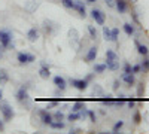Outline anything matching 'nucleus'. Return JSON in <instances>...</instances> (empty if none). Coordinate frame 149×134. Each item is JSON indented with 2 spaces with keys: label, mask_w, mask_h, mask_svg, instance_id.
I'll list each match as a JSON object with an SVG mask.
<instances>
[{
  "label": "nucleus",
  "mask_w": 149,
  "mask_h": 134,
  "mask_svg": "<svg viewBox=\"0 0 149 134\" xmlns=\"http://www.w3.org/2000/svg\"><path fill=\"white\" fill-rule=\"evenodd\" d=\"M15 97H17V101H18V103H21L22 106H26V107H29V106H30L29 87H21V88H19L18 91H17Z\"/></svg>",
  "instance_id": "1"
},
{
  "label": "nucleus",
  "mask_w": 149,
  "mask_h": 134,
  "mask_svg": "<svg viewBox=\"0 0 149 134\" xmlns=\"http://www.w3.org/2000/svg\"><path fill=\"white\" fill-rule=\"evenodd\" d=\"M0 113H2V116H3V119L6 121V122H8V121H12V118L15 116L14 109H12L10 104L6 103V101L0 103Z\"/></svg>",
  "instance_id": "2"
},
{
  "label": "nucleus",
  "mask_w": 149,
  "mask_h": 134,
  "mask_svg": "<svg viewBox=\"0 0 149 134\" xmlns=\"http://www.w3.org/2000/svg\"><path fill=\"white\" fill-rule=\"evenodd\" d=\"M42 28L46 34H55V31L58 30V24L51 21V19H45L42 22Z\"/></svg>",
  "instance_id": "3"
},
{
  "label": "nucleus",
  "mask_w": 149,
  "mask_h": 134,
  "mask_svg": "<svg viewBox=\"0 0 149 134\" xmlns=\"http://www.w3.org/2000/svg\"><path fill=\"white\" fill-rule=\"evenodd\" d=\"M12 43V33L9 30H0V45L3 48H9Z\"/></svg>",
  "instance_id": "4"
},
{
  "label": "nucleus",
  "mask_w": 149,
  "mask_h": 134,
  "mask_svg": "<svg viewBox=\"0 0 149 134\" xmlns=\"http://www.w3.org/2000/svg\"><path fill=\"white\" fill-rule=\"evenodd\" d=\"M91 18L98 24V26H103L104 21H106V14L100 9H93L91 10Z\"/></svg>",
  "instance_id": "5"
},
{
  "label": "nucleus",
  "mask_w": 149,
  "mask_h": 134,
  "mask_svg": "<svg viewBox=\"0 0 149 134\" xmlns=\"http://www.w3.org/2000/svg\"><path fill=\"white\" fill-rule=\"evenodd\" d=\"M17 60H18V63H19V64H30V63L36 61L34 55L27 54V52H19V54L17 55Z\"/></svg>",
  "instance_id": "6"
},
{
  "label": "nucleus",
  "mask_w": 149,
  "mask_h": 134,
  "mask_svg": "<svg viewBox=\"0 0 149 134\" xmlns=\"http://www.w3.org/2000/svg\"><path fill=\"white\" fill-rule=\"evenodd\" d=\"M69 39H70V43H72V46L73 48H79V31L76 30V28H70L69 30Z\"/></svg>",
  "instance_id": "7"
},
{
  "label": "nucleus",
  "mask_w": 149,
  "mask_h": 134,
  "mask_svg": "<svg viewBox=\"0 0 149 134\" xmlns=\"http://www.w3.org/2000/svg\"><path fill=\"white\" fill-rule=\"evenodd\" d=\"M70 83H72V87H74L79 91H85L88 88V81L86 79H70Z\"/></svg>",
  "instance_id": "8"
},
{
  "label": "nucleus",
  "mask_w": 149,
  "mask_h": 134,
  "mask_svg": "<svg viewBox=\"0 0 149 134\" xmlns=\"http://www.w3.org/2000/svg\"><path fill=\"white\" fill-rule=\"evenodd\" d=\"M37 113H39V116H40V121H42V124H43V125H49V124H51L52 121H54L52 115L49 113L48 110H45V109H40V110L37 112Z\"/></svg>",
  "instance_id": "9"
},
{
  "label": "nucleus",
  "mask_w": 149,
  "mask_h": 134,
  "mask_svg": "<svg viewBox=\"0 0 149 134\" xmlns=\"http://www.w3.org/2000/svg\"><path fill=\"white\" fill-rule=\"evenodd\" d=\"M39 76H40L42 79H49V76H51V72H49V66H48L45 61H40Z\"/></svg>",
  "instance_id": "10"
},
{
  "label": "nucleus",
  "mask_w": 149,
  "mask_h": 134,
  "mask_svg": "<svg viewBox=\"0 0 149 134\" xmlns=\"http://www.w3.org/2000/svg\"><path fill=\"white\" fill-rule=\"evenodd\" d=\"M121 79L127 83L128 88L134 87V83H136V78H134L133 73H122V75H121Z\"/></svg>",
  "instance_id": "11"
},
{
  "label": "nucleus",
  "mask_w": 149,
  "mask_h": 134,
  "mask_svg": "<svg viewBox=\"0 0 149 134\" xmlns=\"http://www.w3.org/2000/svg\"><path fill=\"white\" fill-rule=\"evenodd\" d=\"M39 5H40L39 0H27L26 6H24V8H26V10L29 12V14H33V12L39 8Z\"/></svg>",
  "instance_id": "12"
},
{
  "label": "nucleus",
  "mask_w": 149,
  "mask_h": 134,
  "mask_svg": "<svg viewBox=\"0 0 149 134\" xmlns=\"http://www.w3.org/2000/svg\"><path fill=\"white\" fill-rule=\"evenodd\" d=\"M115 8L119 14H125L128 9V2L127 0H115Z\"/></svg>",
  "instance_id": "13"
},
{
  "label": "nucleus",
  "mask_w": 149,
  "mask_h": 134,
  "mask_svg": "<svg viewBox=\"0 0 149 134\" xmlns=\"http://www.w3.org/2000/svg\"><path fill=\"white\" fill-rule=\"evenodd\" d=\"M97 54H98L97 46H91L90 49H88V52H86V55H85V61H86V63L94 61V60L97 58Z\"/></svg>",
  "instance_id": "14"
},
{
  "label": "nucleus",
  "mask_w": 149,
  "mask_h": 134,
  "mask_svg": "<svg viewBox=\"0 0 149 134\" xmlns=\"http://www.w3.org/2000/svg\"><path fill=\"white\" fill-rule=\"evenodd\" d=\"M54 85L60 90V91H64L66 90V87H67V82H66V79L64 78H61V76H55L54 78Z\"/></svg>",
  "instance_id": "15"
},
{
  "label": "nucleus",
  "mask_w": 149,
  "mask_h": 134,
  "mask_svg": "<svg viewBox=\"0 0 149 134\" xmlns=\"http://www.w3.org/2000/svg\"><path fill=\"white\" fill-rule=\"evenodd\" d=\"M134 45H136V48H137V52L140 54V55H143V57H146L148 54H149V49H148V46L146 45H142L137 39H134Z\"/></svg>",
  "instance_id": "16"
},
{
  "label": "nucleus",
  "mask_w": 149,
  "mask_h": 134,
  "mask_svg": "<svg viewBox=\"0 0 149 134\" xmlns=\"http://www.w3.org/2000/svg\"><path fill=\"white\" fill-rule=\"evenodd\" d=\"M27 39H29V42H36L37 39H39V30H37L36 27L30 28L27 31Z\"/></svg>",
  "instance_id": "17"
},
{
  "label": "nucleus",
  "mask_w": 149,
  "mask_h": 134,
  "mask_svg": "<svg viewBox=\"0 0 149 134\" xmlns=\"http://www.w3.org/2000/svg\"><path fill=\"white\" fill-rule=\"evenodd\" d=\"M73 9H74V10H78L81 17H84V18L86 17V9H85V5H84V3L81 2V0H78V2H76V3H74V6H73Z\"/></svg>",
  "instance_id": "18"
},
{
  "label": "nucleus",
  "mask_w": 149,
  "mask_h": 134,
  "mask_svg": "<svg viewBox=\"0 0 149 134\" xmlns=\"http://www.w3.org/2000/svg\"><path fill=\"white\" fill-rule=\"evenodd\" d=\"M9 82V75L5 69H0V85H6Z\"/></svg>",
  "instance_id": "19"
},
{
  "label": "nucleus",
  "mask_w": 149,
  "mask_h": 134,
  "mask_svg": "<svg viewBox=\"0 0 149 134\" xmlns=\"http://www.w3.org/2000/svg\"><path fill=\"white\" fill-rule=\"evenodd\" d=\"M93 94L97 95V97H103V95H104V91H103V88H102L98 83H94V85H93Z\"/></svg>",
  "instance_id": "20"
},
{
  "label": "nucleus",
  "mask_w": 149,
  "mask_h": 134,
  "mask_svg": "<svg viewBox=\"0 0 149 134\" xmlns=\"http://www.w3.org/2000/svg\"><path fill=\"white\" fill-rule=\"evenodd\" d=\"M106 66H107V69H109V70L115 72V70H118V69H119V61H118V60H112V61H106Z\"/></svg>",
  "instance_id": "21"
},
{
  "label": "nucleus",
  "mask_w": 149,
  "mask_h": 134,
  "mask_svg": "<svg viewBox=\"0 0 149 134\" xmlns=\"http://www.w3.org/2000/svg\"><path fill=\"white\" fill-rule=\"evenodd\" d=\"M49 127H51V128H54V130H63L66 125H64V122H63V121H52V122L49 124Z\"/></svg>",
  "instance_id": "22"
},
{
  "label": "nucleus",
  "mask_w": 149,
  "mask_h": 134,
  "mask_svg": "<svg viewBox=\"0 0 149 134\" xmlns=\"http://www.w3.org/2000/svg\"><path fill=\"white\" fill-rule=\"evenodd\" d=\"M84 109H86L85 104L82 101H76L73 104V107H72V112H81V110H84Z\"/></svg>",
  "instance_id": "23"
},
{
  "label": "nucleus",
  "mask_w": 149,
  "mask_h": 134,
  "mask_svg": "<svg viewBox=\"0 0 149 134\" xmlns=\"http://www.w3.org/2000/svg\"><path fill=\"white\" fill-rule=\"evenodd\" d=\"M124 31H125L128 36H133V34H134V27H133V24H130V22H125V24H124Z\"/></svg>",
  "instance_id": "24"
},
{
  "label": "nucleus",
  "mask_w": 149,
  "mask_h": 134,
  "mask_svg": "<svg viewBox=\"0 0 149 134\" xmlns=\"http://www.w3.org/2000/svg\"><path fill=\"white\" fill-rule=\"evenodd\" d=\"M112 60H118V55L112 49H107L106 51V61H112Z\"/></svg>",
  "instance_id": "25"
},
{
  "label": "nucleus",
  "mask_w": 149,
  "mask_h": 134,
  "mask_svg": "<svg viewBox=\"0 0 149 134\" xmlns=\"http://www.w3.org/2000/svg\"><path fill=\"white\" fill-rule=\"evenodd\" d=\"M142 72L143 73H146V72H149V58H148V55L146 57H143V61H142Z\"/></svg>",
  "instance_id": "26"
},
{
  "label": "nucleus",
  "mask_w": 149,
  "mask_h": 134,
  "mask_svg": "<svg viewBox=\"0 0 149 134\" xmlns=\"http://www.w3.org/2000/svg\"><path fill=\"white\" fill-rule=\"evenodd\" d=\"M118 36H119V30L118 28H112L110 30V40L112 42H118Z\"/></svg>",
  "instance_id": "27"
},
{
  "label": "nucleus",
  "mask_w": 149,
  "mask_h": 134,
  "mask_svg": "<svg viewBox=\"0 0 149 134\" xmlns=\"http://www.w3.org/2000/svg\"><path fill=\"white\" fill-rule=\"evenodd\" d=\"M67 119L70 121V122H74V121L81 119V113H79V112H73V113H70V115L67 116Z\"/></svg>",
  "instance_id": "28"
},
{
  "label": "nucleus",
  "mask_w": 149,
  "mask_h": 134,
  "mask_svg": "<svg viewBox=\"0 0 149 134\" xmlns=\"http://www.w3.org/2000/svg\"><path fill=\"white\" fill-rule=\"evenodd\" d=\"M102 101H103L104 104H113L115 99H113L112 95H103V97H102Z\"/></svg>",
  "instance_id": "29"
},
{
  "label": "nucleus",
  "mask_w": 149,
  "mask_h": 134,
  "mask_svg": "<svg viewBox=\"0 0 149 134\" xmlns=\"http://www.w3.org/2000/svg\"><path fill=\"white\" fill-rule=\"evenodd\" d=\"M61 5H63L66 9H73L74 2H73V0H61Z\"/></svg>",
  "instance_id": "30"
},
{
  "label": "nucleus",
  "mask_w": 149,
  "mask_h": 134,
  "mask_svg": "<svg viewBox=\"0 0 149 134\" xmlns=\"http://www.w3.org/2000/svg\"><path fill=\"white\" fill-rule=\"evenodd\" d=\"M106 69H107L106 64H95V66H94V72H95V73H103Z\"/></svg>",
  "instance_id": "31"
},
{
  "label": "nucleus",
  "mask_w": 149,
  "mask_h": 134,
  "mask_svg": "<svg viewBox=\"0 0 149 134\" xmlns=\"http://www.w3.org/2000/svg\"><path fill=\"white\" fill-rule=\"evenodd\" d=\"M122 127H124V121H118V122L113 125V128H112V133H118V131H121Z\"/></svg>",
  "instance_id": "32"
},
{
  "label": "nucleus",
  "mask_w": 149,
  "mask_h": 134,
  "mask_svg": "<svg viewBox=\"0 0 149 134\" xmlns=\"http://www.w3.org/2000/svg\"><path fill=\"white\" fill-rule=\"evenodd\" d=\"M52 118H54V121H63V119H64V113L60 112V110H57V112L52 115Z\"/></svg>",
  "instance_id": "33"
},
{
  "label": "nucleus",
  "mask_w": 149,
  "mask_h": 134,
  "mask_svg": "<svg viewBox=\"0 0 149 134\" xmlns=\"http://www.w3.org/2000/svg\"><path fill=\"white\" fill-rule=\"evenodd\" d=\"M140 72H142V66L140 64L131 66V73H133V75H137V73H140Z\"/></svg>",
  "instance_id": "34"
},
{
  "label": "nucleus",
  "mask_w": 149,
  "mask_h": 134,
  "mask_svg": "<svg viewBox=\"0 0 149 134\" xmlns=\"http://www.w3.org/2000/svg\"><path fill=\"white\" fill-rule=\"evenodd\" d=\"M88 31H90L91 39H95V37H97V30L94 28V26H88Z\"/></svg>",
  "instance_id": "35"
},
{
  "label": "nucleus",
  "mask_w": 149,
  "mask_h": 134,
  "mask_svg": "<svg viewBox=\"0 0 149 134\" xmlns=\"http://www.w3.org/2000/svg\"><path fill=\"white\" fill-rule=\"evenodd\" d=\"M143 92H145V85L143 83H139L137 85V95L139 97H143Z\"/></svg>",
  "instance_id": "36"
},
{
  "label": "nucleus",
  "mask_w": 149,
  "mask_h": 134,
  "mask_svg": "<svg viewBox=\"0 0 149 134\" xmlns=\"http://www.w3.org/2000/svg\"><path fill=\"white\" fill-rule=\"evenodd\" d=\"M103 36H104V39H106V40H110V28L103 27Z\"/></svg>",
  "instance_id": "37"
},
{
  "label": "nucleus",
  "mask_w": 149,
  "mask_h": 134,
  "mask_svg": "<svg viewBox=\"0 0 149 134\" xmlns=\"http://www.w3.org/2000/svg\"><path fill=\"white\" fill-rule=\"evenodd\" d=\"M133 121H134V124H140V121H142V116L139 112H136L134 116H133Z\"/></svg>",
  "instance_id": "38"
},
{
  "label": "nucleus",
  "mask_w": 149,
  "mask_h": 134,
  "mask_svg": "<svg viewBox=\"0 0 149 134\" xmlns=\"http://www.w3.org/2000/svg\"><path fill=\"white\" fill-rule=\"evenodd\" d=\"M88 116L91 119V122H95V121H97V116H95V113L93 110H88Z\"/></svg>",
  "instance_id": "39"
},
{
  "label": "nucleus",
  "mask_w": 149,
  "mask_h": 134,
  "mask_svg": "<svg viewBox=\"0 0 149 134\" xmlns=\"http://www.w3.org/2000/svg\"><path fill=\"white\" fill-rule=\"evenodd\" d=\"M124 73H131V64L130 63L124 64Z\"/></svg>",
  "instance_id": "40"
},
{
  "label": "nucleus",
  "mask_w": 149,
  "mask_h": 134,
  "mask_svg": "<svg viewBox=\"0 0 149 134\" xmlns=\"http://www.w3.org/2000/svg\"><path fill=\"white\" fill-rule=\"evenodd\" d=\"M109 8H115V0H104Z\"/></svg>",
  "instance_id": "41"
},
{
  "label": "nucleus",
  "mask_w": 149,
  "mask_h": 134,
  "mask_svg": "<svg viewBox=\"0 0 149 134\" xmlns=\"http://www.w3.org/2000/svg\"><path fill=\"white\" fill-rule=\"evenodd\" d=\"M119 85H121V83H119V81L116 79V81L113 82V91H118V90H119Z\"/></svg>",
  "instance_id": "42"
},
{
  "label": "nucleus",
  "mask_w": 149,
  "mask_h": 134,
  "mask_svg": "<svg viewBox=\"0 0 149 134\" xmlns=\"http://www.w3.org/2000/svg\"><path fill=\"white\" fill-rule=\"evenodd\" d=\"M134 106H136V101H134L133 99H131V100H128V107H130V109H133Z\"/></svg>",
  "instance_id": "43"
},
{
  "label": "nucleus",
  "mask_w": 149,
  "mask_h": 134,
  "mask_svg": "<svg viewBox=\"0 0 149 134\" xmlns=\"http://www.w3.org/2000/svg\"><path fill=\"white\" fill-rule=\"evenodd\" d=\"M70 133H73V134H78V133H82V130H81V128H72V130H70Z\"/></svg>",
  "instance_id": "44"
},
{
  "label": "nucleus",
  "mask_w": 149,
  "mask_h": 134,
  "mask_svg": "<svg viewBox=\"0 0 149 134\" xmlns=\"http://www.w3.org/2000/svg\"><path fill=\"white\" fill-rule=\"evenodd\" d=\"M5 130V124L2 122V121H0V131H3Z\"/></svg>",
  "instance_id": "45"
},
{
  "label": "nucleus",
  "mask_w": 149,
  "mask_h": 134,
  "mask_svg": "<svg viewBox=\"0 0 149 134\" xmlns=\"http://www.w3.org/2000/svg\"><path fill=\"white\" fill-rule=\"evenodd\" d=\"M85 79H86V81H88V82H90V81H91V79H93V75H88V76H86V78H85Z\"/></svg>",
  "instance_id": "46"
},
{
  "label": "nucleus",
  "mask_w": 149,
  "mask_h": 134,
  "mask_svg": "<svg viewBox=\"0 0 149 134\" xmlns=\"http://www.w3.org/2000/svg\"><path fill=\"white\" fill-rule=\"evenodd\" d=\"M2 99H3V91L0 90V101H2Z\"/></svg>",
  "instance_id": "47"
},
{
  "label": "nucleus",
  "mask_w": 149,
  "mask_h": 134,
  "mask_svg": "<svg viewBox=\"0 0 149 134\" xmlns=\"http://www.w3.org/2000/svg\"><path fill=\"white\" fill-rule=\"evenodd\" d=\"M94 2H97V0H86V3H94Z\"/></svg>",
  "instance_id": "48"
},
{
  "label": "nucleus",
  "mask_w": 149,
  "mask_h": 134,
  "mask_svg": "<svg viewBox=\"0 0 149 134\" xmlns=\"http://www.w3.org/2000/svg\"><path fill=\"white\" fill-rule=\"evenodd\" d=\"M128 2H131V3H137L139 0H128Z\"/></svg>",
  "instance_id": "49"
},
{
  "label": "nucleus",
  "mask_w": 149,
  "mask_h": 134,
  "mask_svg": "<svg viewBox=\"0 0 149 134\" xmlns=\"http://www.w3.org/2000/svg\"><path fill=\"white\" fill-rule=\"evenodd\" d=\"M0 57H2V55H0Z\"/></svg>",
  "instance_id": "50"
}]
</instances>
